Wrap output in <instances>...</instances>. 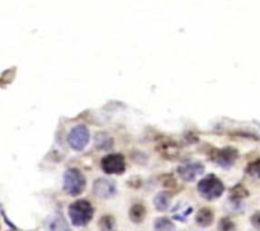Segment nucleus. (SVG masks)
I'll list each match as a JSON object with an SVG mask.
<instances>
[{
	"label": "nucleus",
	"instance_id": "f257e3e1",
	"mask_svg": "<svg viewBox=\"0 0 260 231\" xmlns=\"http://www.w3.org/2000/svg\"><path fill=\"white\" fill-rule=\"evenodd\" d=\"M94 208L89 202L85 199H79L74 202L69 207V217L71 220V224L76 228H84L92 221Z\"/></svg>",
	"mask_w": 260,
	"mask_h": 231
},
{
	"label": "nucleus",
	"instance_id": "f03ea898",
	"mask_svg": "<svg viewBox=\"0 0 260 231\" xmlns=\"http://www.w3.org/2000/svg\"><path fill=\"white\" fill-rule=\"evenodd\" d=\"M85 178L79 169H67L64 174V189L69 196H80L85 189Z\"/></svg>",
	"mask_w": 260,
	"mask_h": 231
},
{
	"label": "nucleus",
	"instance_id": "7ed1b4c3",
	"mask_svg": "<svg viewBox=\"0 0 260 231\" xmlns=\"http://www.w3.org/2000/svg\"><path fill=\"white\" fill-rule=\"evenodd\" d=\"M225 191L224 183L214 175H208L198 183V192L207 201H214L222 196Z\"/></svg>",
	"mask_w": 260,
	"mask_h": 231
},
{
	"label": "nucleus",
	"instance_id": "20e7f679",
	"mask_svg": "<svg viewBox=\"0 0 260 231\" xmlns=\"http://www.w3.org/2000/svg\"><path fill=\"white\" fill-rule=\"evenodd\" d=\"M90 140V133L88 127L84 125H78L75 126L71 131L69 132L67 136V142L69 146L76 151H81L86 148L88 142Z\"/></svg>",
	"mask_w": 260,
	"mask_h": 231
},
{
	"label": "nucleus",
	"instance_id": "39448f33",
	"mask_svg": "<svg viewBox=\"0 0 260 231\" xmlns=\"http://www.w3.org/2000/svg\"><path fill=\"white\" fill-rule=\"evenodd\" d=\"M103 172L109 175H118L125 173L126 162L123 155L121 154H111L102 159L100 163Z\"/></svg>",
	"mask_w": 260,
	"mask_h": 231
},
{
	"label": "nucleus",
	"instance_id": "423d86ee",
	"mask_svg": "<svg viewBox=\"0 0 260 231\" xmlns=\"http://www.w3.org/2000/svg\"><path fill=\"white\" fill-rule=\"evenodd\" d=\"M204 166L198 162H189L180 165L178 168V173L180 178L185 182H193L198 175L203 174Z\"/></svg>",
	"mask_w": 260,
	"mask_h": 231
},
{
	"label": "nucleus",
	"instance_id": "0eeeda50",
	"mask_svg": "<svg viewBox=\"0 0 260 231\" xmlns=\"http://www.w3.org/2000/svg\"><path fill=\"white\" fill-rule=\"evenodd\" d=\"M93 192L100 199H107L115 195V183L111 179L102 178L94 183L93 187Z\"/></svg>",
	"mask_w": 260,
	"mask_h": 231
},
{
	"label": "nucleus",
	"instance_id": "6e6552de",
	"mask_svg": "<svg viewBox=\"0 0 260 231\" xmlns=\"http://www.w3.org/2000/svg\"><path fill=\"white\" fill-rule=\"evenodd\" d=\"M237 159V151L234 148H220V150H214L212 154V160L214 163H217L220 166H225L228 168L231 165L234 164L235 160Z\"/></svg>",
	"mask_w": 260,
	"mask_h": 231
},
{
	"label": "nucleus",
	"instance_id": "1a4fd4ad",
	"mask_svg": "<svg viewBox=\"0 0 260 231\" xmlns=\"http://www.w3.org/2000/svg\"><path fill=\"white\" fill-rule=\"evenodd\" d=\"M195 221L198 225H201L203 228H207L213 221V212L210 208H202L195 216Z\"/></svg>",
	"mask_w": 260,
	"mask_h": 231
},
{
	"label": "nucleus",
	"instance_id": "9d476101",
	"mask_svg": "<svg viewBox=\"0 0 260 231\" xmlns=\"http://www.w3.org/2000/svg\"><path fill=\"white\" fill-rule=\"evenodd\" d=\"M170 199L171 197L169 193H165V192L164 193H159L154 199L156 210H159V211H166L169 208V206H170Z\"/></svg>",
	"mask_w": 260,
	"mask_h": 231
},
{
	"label": "nucleus",
	"instance_id": "9b49d317",
	"mask_svg": "<svg viewBox=\"0 0 260 231\" xmlns=\"http://www.w3.org/2000/svg\"><path fill=\"white\" fill-rule=\"evenodd\" d=\"M145 214H146V210L142 205L132 206V208L130 210V218H131L133 222H136V224H140V222L144 221Z\"/></svg>",
	"mask_w": 260,
	"mask_h": 231
},
{
	"label": "nucleus",
	"instance_id": "f8f14e48",
	"mask_svg": "<svg viewBox=\"0 0 260 231\" xmlns=\"http://www.w3.org/2000/svg\"><path fill=\"white\" fill-rule=\"evenodd\" d=\"M113 140L111 139V136L108 133H98L96 136V146L100 150H107V148H112Z\"/></svg>",
	"mask_w": 260,
	"mask_h": 231
},
{
	"label": "nucleus",
	"instance_id": "ddd939ff",
	"mask_svg": "<svg viewBox=\"0 0 260 231\" xmlns=\"http://www.w3.org/2000/svg\"><path fill=\"white\" fill-rule=\"evenodd\" d=\"M155 229H156V230H173L174 226H173L170 220L162 217L156 220V222H155Z\"/></svg>",
	"mask_w": 260,
	"mask_h": 231
},
{
	"label": "nucleus",
	"instance_id": "4468645a",
	"mask_svg": "<svg viewBox=\"0 0 260 231\" xmlns=\"http://www.w3.org/2000/svg\"><path fill=\"white\" fill-rule=\"evenodd\" d=\"M246 173L253 178H258L260 179V160H257V162L251 163L246 169Z\"/></svg>",
	"mask_w": 260,
	"mask_h": 231
},
{
	"label": "nucleus",
	"instance_id": "2eb2a0df",
	"mask_svg": "<svg viewBox=\"0 0 260 231\" xmlns=\"http://www.w3.org/2000/svg\"><path fill=\"white\" fill-rule=\"evenodd\" d=\"M99 226L102 229H107V230H111L113 228V218L109 216V214H106L104 217L100 218L99 221Z\"/></svg>",
	"mask_w": 260,
	"mask_h": 231
},
{
	"label": "nucleus",
	"instance_id": "dca6fc26",
	"mask_svg": "<svg viewBox=\"0 0 260 231\" xmlns=\"http://www.w3.org/2000/svg\"><path fill=\"white\" fill-rule=\"evenodd\" d=\"M232 195H234L235 197H240V198H243V197H246V196H247V192L245 191V188H243V187H241V185H237L236 188L232 189Z\"/></svg>",
	"mask_w": 260,
	"mask_h": 231
},
{
	"label": "nucleus",
	"instance_id": "f3484780",
	"mask_svg": "<svg viewBox=\"0 0 260 231\" xmlns=\"http://www.w3.org/2000/svg\"><path fill=\"white\" fill-rule=\"evenodd\" d=\"M220 226H221L220 229H225V230H226V229H228V230H230V229H234V224H232V222H231L228 218H225V220H222L220 224Z\"/></svg>",
	"mask_w": 260,
	"mask_h": 231
},
{
	"label": "nucleus",
	"instance_id": "a211bd4d",
	"mask_svg": "<svg viewBox=\"0 0 260 231\" xmlns=\"http://www.w3.org/2000/svg\"><path fill=\"white\" fill-rule=\"evenodd\" d=\"M251 224H253L254 228L260 229V212H257L255 214H253V217H251Z\"/></svg>",
	"mask_w": 260,
	"mask_h": 231
}]
</instances>
